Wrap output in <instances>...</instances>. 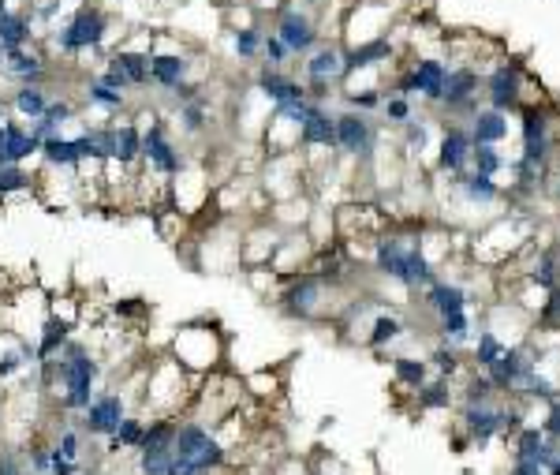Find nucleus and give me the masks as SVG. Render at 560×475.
Here are the masks:
<instances>
[{"mask_svg":"<svg viewBox=\"0 0 560 475\" xmlns=\"http://www.w3.org/2000/svg\"><path fill=\"white\" fill-rule=\"evenodd\" d=\"M8 116H12V113H8V101L0 98V120H8Z\"/></svg>","mask_w":560,"mask_h":475,"instance_id":"bf43d9fd","label":"nucleus"},{"mask_svg":"<svg viewBox=\"0 0 560 475\" xmlns=\"http://www.w3.org/2000/svg\"><path fill=\"white\" fill-rule=\"evenodd\" d=\"M299 150H318V154H333L336 150V113L322 101H310L303 128H299Z\"/></svg>","mask_w":560,"mask_h":475,"instance_id":"f3484780","label":"nucleus"},{"mask_svg":"<svg viewBox=\"0 0 560 475\" xmlns=\"http://www.w3.org/2000/svg\"><path fill=\"white\" fill-rule=\"evenodd\" d=\"M519 135H523V150H519V158L531 161V165H546L553 161L557 154V139H553V120H549L546 109H523V120H519Z\"/></svg>","mask_w":560,"mask_h":475,"instance_id":"4468645a","label":"nucleus"},{"mask_svg":"<svg viewBox=\"0 0 560 475\" xmlns=\"http://www.w3.org/2000/svg\"><path fill=\"white\" fill-rule=\"evenodd\" d=\"M344 101L355 113H374L381 109V90H344Z\"/></svg>","mask_w":560,"mask_h":475,"instance_id":"5fc2aeb1","label":"nucleus"},{"mask_svg":"<svg viewBox=\"0 0 560 475\" xmlns=\"http://www.w3.org/2000/svg\"><path fill=\"white\" fill-rule=\"evenodd\" d=\"M168 352H172L195 378H206V375H213V371H221L224 352H228V337H224V330L217 322L195 318V322H183L180 330H176Z\"/></svg>","mask_w":560,"mask_h":475,"instance_id":"20e7f679","label":"nucleus"},{"mask_svg":"<svg viewBox=\"0 0 560 475\" xmlns=\"http://www.w3.org/2000/svg\"><path fill=\"white\" fill-rule=\"evenodd\" d=\"M142 434H146V419L135 416V412H127L124 419H120V427L105 438V446H101V453L105 457H120V453H135L142 442Z\"/></svg>","mask_w":560,"mask_h":475,"instance_id":"2f4dec72","label":"nucleus"},{"mask_svg":"<svg viewBox=\"0 0 560 475\" xmlns=\"http://www.w3.org/2000/svg\"><path fill=\"white\" fill-rule=\"evenodd\" d=\"M195 389L198 378L172 352H165V356H154L146 363L139 404L142 412H150V416H183L195 401Z\"/></svg>","mask_w":560,"mask_h":475,"instance_id":"f03ea898","label":"nucleus"},{"mask_svg":"<svg viewBox=\"0 0 560 475\" xmlns=\"http://www.w3.org/2000/svg\"><path fill=\"white\" fill-rule=\"evenodd\" d=\"M292 60L295 57L288 53V45L280 42L273 30H266V34H262V64H266V68H288Z\"/></svg>","mask_w":560,"mask_h":475,"instance_id":"8fccbe9b","label":"nucleus"},{"mask_svg":"<svg viewBox=\"0 0 560 475\" xmlns=\"http://www.w3.org/2000/svg\"><path fill=\"white\" fill-rule=\"evenodd\" d=\"M437 333H441V345H471L475 341V318H471V311H456V315L437 318Z\"/></svg>","mask_w":560,"mask_h":475,"instance_id":"e433bc0d","label":"nucleus"},{"mask_svg":"<svg viewBox=\"0 0 560 475\" xmlns=\"http://www.w3.org/2000/svg\"><path fill=\"white\" fill-rule=\"evenodd\" d=\"M176 124L187 139H202L213 124V113H210V98L202 94V98L187 101V105H176Z\"/></svg>","mask_w":560,"mask_h":475,"instance_id":"72a5a7b5","label":"nucleus"},{"mask_svg":"<svg viewBox=\"0 0 560 475\" xmlns=\"http://www.w3.org/2000/svg\"><path fill=\"white\" fill-rule=\"evenodd\" d=\"M109 64H116V68L127 75L131 90L154 87V83H150V49H146V45H120V49H112Z\"/></svg>","mask_w":560,"mask_h":475,"instance_id":"393cba45","label":"nucleus"},{"mask_svg":"<svg viewBox=\"0 0 560 475\" xmlns=\"http://www.w3.org/2000/svg\"><path fill=\"white\" fill-rule=\"evenodd\" d=\"M172 453L180 457V461H191L198 472H224L228 468V446H224V438L213 427L206 423H198L191 416H180L176 423V442H172Z\"/></svg>","mask_w":560,"mask_h":475,"instance_id":"39448f33","label":"nucleus"},{"mask_svg":"<svg viewBox=\"0 0 560 475\" xmlns=\"http://www.w3.org/2000/svg\"><path fill=\"white\" fill-rule=\"evenodd\" d=\"M381 120L385 124H407L411 116H415V105H411V98H404V94H392V90H381Z\"/></svg>","mask_w":560,"mask_h":475,"instance_id":"a18cd8bd","label":"nucleus"},{"mask_svg":"<svg viewBox=\"0 0 560 475\" xmlns=\"http://www.w3.org/2000/svg\"><path fill=\"white\" fill-rule=\"evenodd\" d=\"M553 191H557V199H560V176H557V188H553Z\"/></svg>","mask_w":560,"mask_h":475,"instance_id":"680f3d73","label":"nucleus"},{"mask_svg":"<svg viewBox=\"0 0 560 475\" xmlns=\"http://www.w3.org/2000/svg\"><path fill=\"white\" fill-rule=\"evenodd\" d=\"M531 285H538V292H549V288L560 285V251L557 247H542L538 259L531 266Z\"/></svg>","mask_w":560,"mask_h":475,"instance_id":"ea45409f","label":"nucleus"},{"mask_svg":"<svg viewBox=\"0 0 560 475\" xmlns=\"http://www.w3.org/2000/svg\"><path fill=\"white\" fill-rule=\"evenodd\" d=\"M512 475H546L538 461H512Z\"/></svg>","mask_w":560,"mask_h":475,"instance_id":"13d9d810","label":"nucleus"},{"mask_svg":"<svg viewBox=\"0 0 560 475\" xmlns=\"http://www.w3.org/2000/svg\"><path fill=\"white\" fill-rule=\"evenodd\" d=\"M336 150H340L344 158H355L359 165H370V161H374L378 128H374L370 113H355V109L336 113Z\"/></svg>","mask_w":560,"mask_h":475,"instance_id":"9d476101","label":"nucleus"},{"mask_svg":"<svg viewBox=\"0 0 560 475\" xmlns=\"http://www.w3.org/2000/svg\"><path fill=\"white\" fill-rule=\"evenodd\" d=\"M262 23H247V27H228V42H232V57L239 64H262Z\"/></svg>","mask_w":560,"mask_h":475,"instance_id":"473e14b6","label":"nucleus"},{"mask_svg":"<svg viewBox=\"0 0 560 475\" xmlns=\"http://www.w3.org/2000/svg\"><path fill=\"white\" fill-rule=\"evenodd\" d=\"M42 371L45 393H53V408L60 416H83L86 404L98 397L101 360L98 352L79 337H71L53 360L42 363Z\"/></svg>","mask_w":560,"mask_h":475,"instance_id":"f257e3e1","label":"nucleus"},{"mask_svg":"<svg viewBox=\"0 0 560 475\" xmlns=\"http://www.w3.org/2000/svg\"><path fill=\"white\" fill-rule=\"evenodd\" d=\"M127 412H131V408H127L124 389H105V393L98 389V397L86 404L83 416H75V423L83 427L86 438H109V434L120 427V419H124Z\"/></svg>","mask_w":560,"mask_h":475,"instance_id":"ddd939ff","label":"nucleus"},{"mask_svg":"<svg viewBox=\"0 0 560 475\" xmlns=\"http://www.w3.org/2000/svg\"><path fill=\"white\" fill-rule=\"evenodd\" d=\"M478 90H482V79L475 68H448L441 109L448 116H471L478 109Z\"/></svg>","mask_w":560,"mask_h":475,"instance_id":"dca6fc26","label":"nucleus"},{"mask_svg":"<svg viewBox=\"0 0 560 475\" xmlns=\"http://www.w3.org/2000/svg\"><path fill=\"white\" fill-rule=\"evenodd\" d=\"M415 397H419L422 412H441L452 404V386H448V378H434V382H422L415 389Z\"/></svg>","mask_w":560,"mask_h":475,"instance_id":"37998d69","label":"nucleus"},{"mask_svg":"<svg viewBox=\"0 0 560 475\" xmlns=\"http://www.w3.org/2000/svg\"><path fill=\"white\" fill-rule=\"evenodd\" d=\"M0 416H4V401H0Z\"/></svg>","mask_w":560,"mask_h":475,"instance_id":"e2e57ef3","label":"nucleus"},{"mask_svg":"<svg viewBox=\"0 0 560 475\" xmlns=\"http://www.w3.org/2000/svg\"><path fill=\"white\" fill-rule=\"evenodd\" d=\"M400 131H404V146L411 150V154H422V150L430 146V135H434V128H430L426 116H411L407 124H400Z\"/></svg>","mask_w":560,"mask_h":475,"instance_id":"09e8293b","label":"nucleus"},{"mask_svg":"<svg viewBox=\"0 0 560 475\" xmlns=\"http://www.w3.org/2000/svg\"><path fill=\"white\" fill-rule=\"evenodd\" d=\"M135 124L142 128V169L172 180L187 165V154L168 135V124L161 120V113H150V120H135Z\"/></svg>","mask_w":560,"mask_h":475,"instance_id":"423d86ee","label":"nucleus"},{"mask_svg":"<svg viewBox=\"0 0 560 475\" xmlns=\"http://www.w3.org/2000/svg\"><path fill=\"white\" fill-rule=\"evenodd\" d=\"M42 154V139L19 124V120H0V165H27L30 158Z\"/></svg>","mask_w":560,"mask_h":475,"instance_id":"6ab92c4d","label":"nucleus"},{"mask_svg":"<svg viewBox=\"0 0 560 475\" xmlns=\"http://www.w3.org/2000/svg\"><path fill=\"white\" fill-rule=\"evenodd\" d=\"M504 341H501V333L497 330H478V337H475V371H490L493 363L501 360L504 356Z\"/></svg>","mask_w":560,"mask_h":475,"instance_id":"79ce46f5","label":"nucleus"},{"mask_svg":"<svg viewBox=\"0 0 560 475\" xmlns=\"http://www.w3.org/2000/svg\"><path fill=\"white\" fill-rule=\"evenodd\" d=\"M471 131L463 128V124H448L445 135H441V146H437V173L445 176H456V173H467V165H471Z\"/></svg>","mask_w":560,"mask_h":475,"instance_id":"412c9836","label":"nucleus"},{"mask_svg":"<svg viewBox=\"0 0 560 475\" xmlns=\"http://www.w3.org/2000/svg\"><path fill=\"white\" fill-rule=\"evenodd\" d=\"M34 42H38V34H34L27 8H8V12L0 15V45L4 49H23V45Z\"/></svg>","mask_w":560,"mask_h":475,"instance_id":"7c9ffc66","label":"nucleus"},{"mask_svg":"<svg viewBox=\"0 0 560 475\" xmlns=\"http://www.w3.org/2000/svg\"><path fill=\"white\" fill-rule=\"evenodd\" d=\"M471 173H482V176H497L508 169V158L501 154V146H486V143H475L471 146V165H467Z\"/></svg>","mask_w":560,"mask_h":475,"instance_id":"a19ab883","label":"nucleus"},{"mask_svg":"<svg viewBox=\"0 0 560 475\" xmlns=\"http://www.w3.org/2000/svg\"><path fill=\"white\" fill-rule=\"evenodd\" d=\"M83 101L86 105H94V109H101V113H112V116H120L127 109V94L105 87L98 75H90V79L83 83Z\"/></svg>","mask_w":560,"mask_h":475,"instance_id":"c9c22d12","label":"nucleus"},{"mask_svg":"<svg viewBox=\"0 0 560 475\" xmlns=\"http://www.w3.org/2000/svg\"><path fill=\"white\" fill-rule=\"evenodd\" d=\"M392 375H396L400 386L419 389L422 382H426V375H430V363L415 360V356H396V360H392Z\"/></svg>","mask_w":560,"mask_h":475,"instance_id":"c03bdc74","label":"nucleus"},{"mask_svg":"<svg viewBox=\"0 0 560 475\" xmlns=\"http://www.w3.org/2000/svg\"><path fill=\"white\" fill-rule=\"evenodd\" d=\"M112 19L101 4H75L71 15H64L45 38H49V49L56 57H83V53H101L105 42H109Z\"/></svg>","mask_w":560,"mask_h":475,"instance_id":"7ed1b4c3","label":"nucleus"},{"mask_svg":"<svg viewBox=\"0 0 560 475\" xmlns=\"http://www.w3.org/2000/svg\"><path fill=\"white\" fill-rule=\"evenodd\" d=\"M38 191V173L27 165H0V206L15 195H34Z\"/></svg>","mask_w":560,"mask_h":475,"instance_id":"f704fd0d","label":"nucleus"},{"mask_svg":"<svg viewBox=\"0 0 560 475\" xmlns=\"http://www.w3.org/2000/svg\"><path fill=\"white\" fill-rule=\"evenodd\" d=\"M482 87H486L482 94H486L490 109L516 113L519 105H523V72H519V64H497Z\"/></svg>","mask_w":560,"mask_h":475,"instance_id":"a211bd4d","label":"nucleus"},{"mask_svg":"<svg viewBox=\"0 0 560 475\" xmlns=\"http://www.w3.org/2000/svg\"><path fill=\"white\" fill-rule=\"evenodd\" d=\"M254 90L269 101V105H288V101H307V83H299L288 68H258L254 75Z\"/></svg>","mask_w":560,"mask_h":475,"instance_id":"aec40b11","label":"nucleus"},{"mask_svg":"<svg viewBox=\"0 0 560 475\" xmlns=\"http://www.w3.org/2000/svg\"><path fill=\"white\" fill-rule=\"evenodd\" d=\"M0 75H4L8 83H15V87H23V83H45V87H49V79H53V57L42 53V49H34V45L8 49Z\"/></svg>","mask_w":560,"mask_h":475,"instance_id":"2eb2a0df","label":"nucleus"},{"mask_svg":"<svg viewBox=\"0 0 560 475\" xmlns=\"http://www.w3.org/2000/svg\"><path fill=\"white\" fill-rule=\"evenodd\" d=\"M112 165L120 169H139L142 165V128L124 116V120H112Z\"/></svg>","mask_w":560,"mask_h":475,"instance_id":"5701e85b","label":"nucleus"},{"mask_svg":"<svg viewBox=\"0 0 560 475\" xmlns=\"http://www.w3.org/2000/svg\"><path fill=\"white\" fill-rule=\"evenodd\" d=\"M191 72H195V60H191V53L180 42L172 45V49H165L161 38L150 34V83L154 87L176 90L180 83L191 79Z\"/></svg>","mask_w":560,"mask_h":475,"instance_id":"f8f14e48","label":"nucleus"},{"mask_svg":"<svg viewBox=\"0 0 560 475\" xmlns=\"http://www.w3.org/2000/svg\"><path fill=\"white\" fill-rule=\"evenodd\" d=\"M49 101H53V90L45 87V83H23V87H15L8 94V113L30 124V120H38L49 109Z\"/></svg>","mask_w":560,"mask_h":475,"instance_id":"cd10ccee","label":"nucleus"},{"mask_svg":"<svg viewBox=\"0 0 560 475\" xmlns=\"http://www.w3.org/2000/svg\"><path fill=\"white\" fill-rule=\"evenodd\" d=\"M538 326L549 333L560 330V285L546 292V300H542V307H538Z\"/></svg>","mask_w":560,"mask_h":475,"instance_id":"3c124183","label":"nucleus"},{"mask_svg":"<svg viewBox=\"0 0 560 475\" xmlns=\"http://www.w3.org/2000/svg\"><path fill=\"white\" fill-rule=\"evenodd\" d=\"M445 60L437 57H422L415 60L411 68H407L396 83H392V94H404V98H415L419 94L422 101H430V105H441V94H445Z\"/></svg>","mask_w":560,"mask_h":475,"instance_id":"9b49d317","label":"nucleus"},{"mask_svg":"<svg viewBox=\"0 0 560 475\" xmlns=\"http://www.w3.org/2000/svg\"><path fill=\"white\" fill-rule=\"evenodd\" d=\"M4 57H8V49H4V45H0V68H4Z\"/></svg>","mask_w":560,"mask_h":475,"instance_id":"052dcab7","label":"nucleus"},{"mask_svg":"<svg viewBox=\"0 0 560 475\" xmlns=\"http://www.w3.org/2000/svg\"><path fill=\"white\" fill-rule=\"evenodd\" d=\"M0 475H27V461H23V449L0 446Z\"/></svg>","mask_w":560,"mask_h":475,"instance_id":"6e6d98bb","label":"nucleus"},{"mask_svg":"<svg viewBox=\"0 0 560 475\" xmlns=\"http://www.w3.org/2000/svg\"><path fill=\"white\" fill-rule=\"evenodd\" d=\"M329 288H333V281H325L322 274H314V270H299V274H292L288 281H284V288H280V311L288 318H299V322H310V318L322 315L325 300H329Z\"/></svg>","mask_w":560,"mask_h":475,"instance_id":"0eeeda50","label":"nucleus"},{"mask_svg":"<svg viewBox=\"0 0 560 475\" xmlns=\"http://www.w3.org/2000/svg\"><path fill=\"white\" fill-rule=\"evenodd\" d=\"M407 333V322L396 311H378L374 322H370V333H366V345L370 348H385L392 341H400Z\"/></svg>","mask_w":560,"mask_h":475,"instance_id":"4c0bfd02","label":"nucleus"},{"mask_svg":"<svg viewBox=\"0 0 560 475\" xmlns=\"http://www.w3.org/2000/svg\"><path fill=\"white\" fill-rule=\"evenodd\" d=\"M546 442L542 427H519L516 446H512V461H538V449Z\"/></svg>","mask_w":560,"mask_h":475,"instance_id":"de8ad7c7","label":"nucleus"},{"mask_svg":"<svg viewBox=\"0 0 560 475\" xmlns=\"http://www.w3.org/2000/svg\"><path fill=\"white\" fill-rule=\"evenodd\" d=\"M471 124H467V131H471V139L475 143H486V146H501L504 139H508V113H501V109H475V113L467 116Z\"/></svg>","mask_w":560,"mask_h":475,"instance_id":"c756f323","label":"nucleus"},{"mask_svg":"<svg viewBox=\"0 0 560 475\" xmlns=\"http://www.w3.org/2000/svg\"><path fill=\"white\" fill-rule=\"evenodd\" d=\"M109 311H112V315H116V318H120V322H142V318L150 315V303L139 300V296H131V300L112 303Z\"/></svg>","mask_w":560,"mask_h":475,"instance_id":"864d4df0","label":"nucleus"},{"mask_svg":"<svg viewBox=\"0 0 560 475\" xmlns=\"http://www.w3.org/2000/svg\"><path fill=\"white\" fill-rule=\"evenodd\" d=\"M273 34L288 45L292 57H307V53H314V49L322 45V27H318V19L310 15L307 0H299V4L288 0L277 12V19H273Z\"/></svg>","mask_w":560,"mask_h":475,"instance_id":"6e6552de","label":"nucleus"},{"mask_svg":"<svg viewBox=\"0 0 560 475\" xmlns=\"http://www.w3.org/2000/svg\"><path fill=\"white\" fill-rule=\"evenodd\" d=\"M75 330H79V322H71V318L53 315V311H49V318H45L42 330H38V337H34V348H38V363L53 360L56 352L68 345L71 337H75Z\"/></svg>","mask_w":560,"mask_h":475,"instance_id":"a878e982","label":"nucleus"},{"mask_svg":"<svg viewBox=\"0 0 560 475\" xmlns=\"http://www.w3.org/2000/svg\"><path fill=\"white\" fill-rule=\"evenodd\" d=\"M75 120H79V105H75L71 98H53V101H49V109H45L38 120H30L27 128L45 143V139L60 135V131L68 128V124H75Z\"/></svg>","mask_w":560,"mask_h":475,"instance_id":"c85d7f7f","label":"nucleus"},{"mask_svg":"<svg viewBox=\"0 0 560 475\" xmlns=\"http://www.w3.org/2000/svg\"><path fill=\"white\" fill-rule=\"evenodd\" d=\"M172 446L168 442H154V446H139L135 449V472L139 475H168L172 468Z\"/></svg>","mask_w":560,"mask_h":475,"instance_id":"58836bf2","label":"nucleus"},{"mask_svg":"<svg viewBox=\"0 0 560 475\" xmlns=\"http://www.w3.org/2000/svg\"><path fill=\"white\" fill-rule=\"evenodd\" d=\"M538 427H542V434H546V438H557V442H560V397H557V401H549V416L542 419Z\"/></svg>","mask_w":560,"mask_h":475,"instance_id":"4d7b16f0","label":"nucleus"},{"mask_svg":"<svg viewBox=\"0 0 560 475\" xmlns=\"http://www.w3.org/2000/svg\"><path fill=\"white\" fill-rule=\"evenodd\" d=\"M23 461H27V475H49V468H53V449H49V438H27V446H23Z\"/></svg>","mask_w":560,"mask_h":475,"instance_id":"49530a36","label":"nucleus"},{"mask_svg":"<svg viewBox=\"0 0 560 475\" xmlns=\"http://www.w3.org/2000/svg\"><path fill=\"white\" fill-rule=\"evenodd\" d=\"M303 83H307V98L325 105L333 87L344 83V45L322 42L314 53H307V60H303Z\"/></svg>","mask_w":560,"mask_h":475,"instance_id":"1a4fd4ad","label":"nucleus"},{"mask_svg":"<svg viewBox=\"0 0 560 475\" xmlns=\"http://www.w3.org/2000/svg\"><path fill=\"white\" fill-rule=\"evenodd\" d=\"M42 165L45 169H79L83 165V135H53L42 143Z\"/></svg>","mask_w":560,"mask_h":475,"instance_id":"bb28decb","label":"nucleus"},{"mask_svg":"<svg viewBox=\"0 0 560 475\" xmlns=\"http://www.w3.org/2000/svg\"><path fill=\"white\" fill-rule=\"evenodd\" d=\"M448 184L456 191V199H463L467 206H478V210H486V206H497L504 199L501 184L493 180V176H482V173H456L448 176Z\"/></svg>","mask_w":560,"mask_h":475,"instance_id":"4be33fe9","label":"nucleus"},{"mask_svg":"<svg viewBox=\"0 0 560 475\" xmlns=\"http://www.w3.org/2000/svg\"><path fill=\"white\" fill-rule=\"evenodd\" d=\"M426 363H430V367H434L441 378H452L456 371H460V348H452V345L434 348V356H430Z\"/></svg>","mask_w":560,"mask_h":475,"instance_id":"603ef678","label":"nucleus"},{"mask_svg":"<svg viewBox=\"0 0 560 475\" xmlns=\"http://www.w3.org/2000/svg\"><path fill=\"white\" fill-rule=\"evenodd\" d=\"M467 303H471L467 288L456 285V281H441V277H437L434 285L422 292V307H426V311H430L434 318H445V315H456V311H467Z\"/></svg>","mask_w":560,"mask_h":475,"instance_id":"b1692460","label":"nucleus"}]
</instances>
